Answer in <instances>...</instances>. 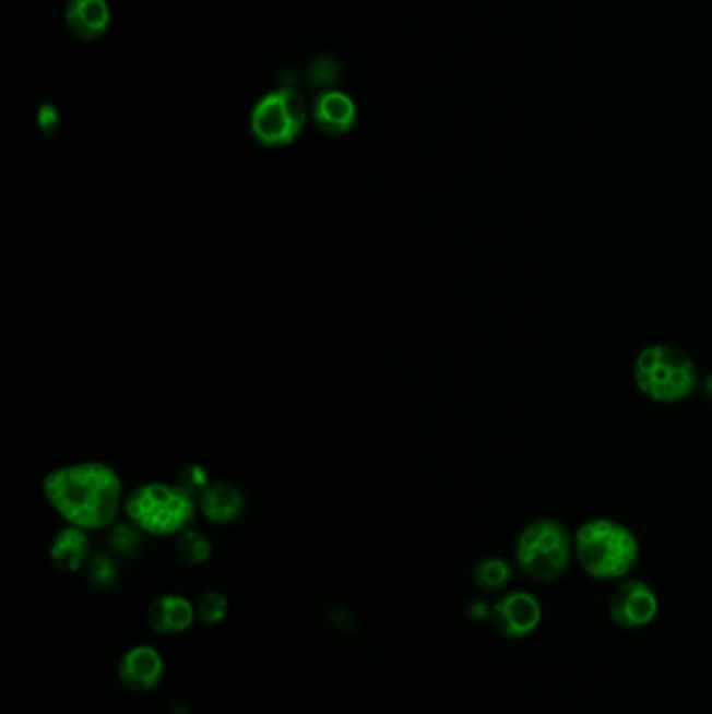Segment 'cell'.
Here are the masks:
<instances>
[{
    "mask_svg": "<svg viewBox=\"0 0 712 714\" xmlns=\"http://www.w3.org/2000/svg\"><path fill=\"white\" fill-rule=\"evenodd\" d=\"M43 496L66 523L84 531L114 526L126 500L118 473L93 460L50 471L43 480Z\"/></svg>",
    "mask_w": 712,
    "mask_h": 714,
    "instance_id": "obj_1",
    "label": "cell"
},
{
    "mask_svg": "<svg viewBox=\"0 0 712 714\" xmlns=\"http://www.w3.org/2000/svg\"><path fill=\"white\" fill-rule=\"evenodd\" d=\"M574 560L595 581H622L638 567L641 546L636 533L615 519L597 516L572 535Z\"/></svg>",
    "mask_w": 712,
    "mask_h": 714,
    "instance_id": "obj_2",
    "label": "cell"
},
{
    "mask_svg": "<svg viewBox=\"0 0 712 714\" xmlns=\"http://www.w3.org/2000/svg\"><path fill=\"white\" fill-rule=\"evenodd\" d=\"M633 382L650 402L681 404L698 389V368L681 347L656 343L636 357Z\"/></svg>",
    "mask_w": 712,
    "mask_h": 714,
    "instance_id": "obj_3",
    "label": "cell"
},
{
    "mask_svg": "<svg viewBox=\"0 0 712 714\" xmlns=\"http://www.w3.org/2000/svg\"><path fill=\"white\" fill-rule=\"evenodd\" d=\"M197 498L178 483H146L130 491L123 500V514L144 535L171 537L180 535L194 523Z\"/></svg>",
    "mask_w": 712,
    "mask_h": 714,
    "instance_id": "obj_4",
    "label": "cell"
},
{
    "mask_svg": "<svg viewBox=\"0 0 712 714\" xmlns=\"http://www.w3.org/2000/svg\"><path fill=\"white\" fill-rule=\"evenodd\" d=\"M572 560V535L560 521L537 519L517 539L514 567L531 581L554 583L567 574Z\"/></svg>",
    "mask_w": 712,
    "mask_h": 714,
    "instance_id": "obj_5",
    "label": "cell"
},
{
    "mask_svg": "<svg viewBox=\"0 0 712 714\" xmlns=\"http://www.w3.org/2000/svg\"><path fill=\"white\" fill-rule=\"evenodd\" d=\"M309 107L299 91L285 86L262 96L251 111V136L263 148L295 143L306 128Z\"/></svg>",
    "mask_w": 712,
    "mask_h": 714,
    "instance_id": "obj_6",
    "label": "cell"
},
{
    "mask_svg": "<svg viewBox=\"0 0 712 714\" xmlns=\"http://www.w3.org/2000/svg\"><path fill=\"white\" fill-rule=\"evenodd\" d=\"M661 612V599L650 583L622 579L608 599V615L618 629L640 631L650 627Z\"/></svg>",
    "mask_w": 712,
    "mask_h": 714,
    "instance_id": "obj_7",
    "label": "cell"
},
{
    "mask_svg": "<svg viewBox=\"0 0 712 714\" xmlns=\"http://www.w3.org/2000/svg\"><path fill=\"white\" fill-rule=\"evenodd\" d=\"M544 620L539 599L529 592H510L491 604L489 624L499 638L519 642L533 635Z\"/></svg>",
    "mask_w": 712,
    "mask_h": 714,
    "instance_id": "obj_8",
    "label": "cell"
},
{
    "mask_svg": "<svg viewBox=\"0 0 712 714\" xmlns=\"http://www.w3.org/2000/svg\"><path fill=\"white\" fill-rule=\"evenodd\" d=\"M118 670L123 688L146 693L162 683L166 675V663L153 645H134L121 656Z\"/></svg>",
    "mask_w": 712,
    "mask_h": 714,
    "instance_id": "obj_9",
    "label": "cell"
},
{
    "mask_svg": "<svg viewBox=\"0 0 712 714\" xmlns=\"http://www.w3.org/2000/svg\"><path fill=\"white\" fill-rule=\"evenodd\" d=\"M309 116L327 136H345L356 126L357 107L352 96L333 88L313 98Z\"/></svg>",
    "mask_w": 712,
    "mask_h": 714,
    "instance_id": "obj_10",
    "label": "cell"
},
{
    "mask_svg": "<svg viewBox=\"0 0 712 714\" xmlns=\"http://www.w3.org/2000/svg\"><path fill=\"white\" fill-rule=\"evenodd\" d=\"M199 512L205 516V521L219 526L237 523L245 514L247 500L245 493L233 483H212L199 498Z\"/></svg>",
    "mask_w": 712,
    "mask_h": 714,
    "instance_id": "obj_11",
    "label": "cell"
},
{
    "mask_svg": "<svg viewBox=\"0 0 712 714\" xmlns=\"http://www.w3.org/2000/svg\"><path fill=\"white\" fill-rule=\"evenodd\" d=\"M48 556H50V564L63 574L82 571L93 558L88 531L68 524L52 539Z\"/></svg>",
    "mask_w": 712,
    "mask_h": 714,
    "instance_id": "obj_12",
    "label": "cell"
},
{
    "mask_svg": "<svg viewBox=\"0 0 712 714\" xmlns=\"http://www.w3.org/2000/svg\"><path fill=\"white\" fill-rule=\"evenodd\" d=\"M66 24L75 38L93 43L111 25V9L107 0H70L66 7Z\"/></svg>",
    "mask_w": 712,
    "mask_h": 714,
    "instance_id": "obj_13",
    "label": "cell"
},
{
    "mask_svg": "<svg viewBox=\"0 0 712 714\" xmlns=\"http://www.w3.org/2000/svg\"><path fill=\"white\" fill-rule=\"evenodd\" d=\"M194 619H197V608L185 595H162L149 608V624L153 631L162 635L185 633Z\"/></svg>",
    "mask_w": 712,
    "mask_h": 714,
    "instance_id": "obj_14",
    "label": "cell"
},
{
    "mask_svg": "<svg viewBox=\"0 0 712 714\" xmlns=\"http://www.w3.org/2000/svg\"><path fill=\"white\" fill-rule=\"evenodd\" d=\"M512 576H514V567L501 556L483 558L480 562H476L475 571H473L476 590H480L483 594L503 592L510 585Z\"/></svg>",
    "mask_w": 712,
    "mask_h": 714,
    "instance_id": "obj_15",
    "label": "cell"
},
{
    "mask_svg": "<svg viewBox=\"0 0 712 714\" xmlns=\"http://www.w3.org/2000/svg\"><path fill=\"white\" fill-rule=\"evenodd\" d=\"M176 556L180 562H185L189 567H201L212 558V544L201 531L187 528L185 533L178 535Z\"/></svg>",
    "mask_w": 712,
    "mask_h": 714,
    "instance_id": "obj_16",
    "label": "cell"
},
{
    "mask_svg": "<svg viewBox=\"0 0 712 714\" xmlns=\"http://www.w3.org/2000/svg\"><path fill=\"white\" fill-rule=\"evenodd\" d=\"M109 548L121 558H134L143 551L144 533L130 521L116 523L109 531Z\"/></svg>",
    "mask_w": 712,
    "mask_h": 714,
    "instance_id": "obj_17",
    "label": "cell"
},
{
    "mask_svg": "<svg viewBox=\"0 0 712 714\" xmlns=\"http://www.w3.org/2000/svg\"><path fill=\"white\" fill-rule=\"evenodd\" d=\"M86 576L88 583L98 592H109L118 585L119 569L118 562L109 554H95L91 562L86 564Z\"/></svg>",
    "mask_w": 712,
    "mask_h": 714,
    "instance_id": "obj_18",
    "label": "cell"
},
{
    "mask_svg": "<svg viewBox=\"0 0 712 714\" xmlns=\"http://www.w3.org/2000/svg\"><path fill=\"white\" fill-rule=\"evenodd\" d=\"M194 608H197V619L201 620L203 624H217L226 619L230 604H228V597L222 592H205L199 597Z\"/></svg>",
    "mask_w": 712,
    "mask_h": 714,
    "instance_id": "obj_19",
    "label": "cell"
},
{
    "mask_svg": "<svg viewBox=\"0 0 712 714\" xmlns=\"http://www.w3.org/2000/svg\"><path fill=\"white\" fill-rule=\"evenodd\" d=\"M339 78H341V68L336 66V61H333V59L320 57V59H316L313 66L309 68V84H311V86L333 91V88H329V86L336 84Z\"/></svg>",
    "mask_w": 712,
    "mask_h": 714,
    "instance_id": "obj_20",
    "label": "cell"
},
{
    "mask_svg": "<svg viewBox=\"0 0 712 714\" xmlns=\"http://www.w3.org/2000/svg\"><path fill=\"white\" fill-rule=\"evenodd\" d=\"M178 485L192 493L194 498H199L212 485V480L201 464H187L178 475Z\"/></svg>",
    "mask_w": 712,
    "mask_h": 714,
    "instance_id": "obj_21",
    "label": "cell"
},
{
    "mask_svg": "<svg viewBox=\"0 0 712 714\" xmlns=\"http://www.w3.org/2000/svg\"><path fill=\"white\" fill-rule=\"evenodd\" d=\"M38 126L40 130L47 134V136H52L59 128V114L52 105H43L40 111H38Z\"/></svg>",
    "mask_w": 712,
    "mask_h": 714,
    "instance_id": "obj_22",
    "label": "cell"
},
{
    "mask_svg": "<svg viewBox=\"0 0 712 714\" xmlns=\"http://www.w3.org/2000/svg\"><path fill=\"white\" fill-rule=\"evenodd\" d=\"M468 619L473 622H489V615H491V604L485 599H473L466 608Z\"/></svg>",
    "mask_w": 712,
    "mask_h": 714,
    "instance_id": "obj_23",
    "label": "cell"
}]
</instances>
